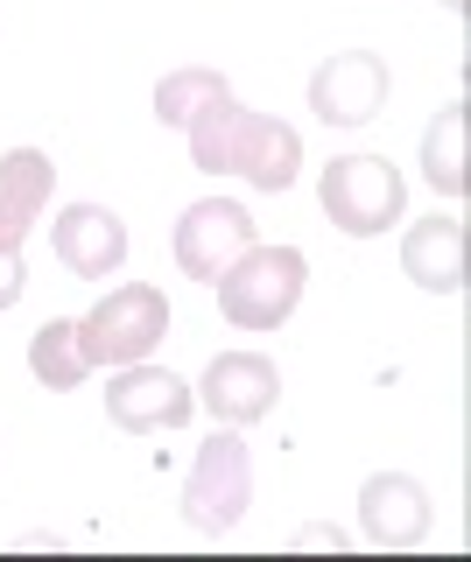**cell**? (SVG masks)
Wrapping results in <instances>:
<instances>
[{
	"mask_svg": "<svg viewBox=\"0 0 471 562\" xmlns=\"http://www.w3.org/2000/svg\"><path fill=\"white\" fill-rule=\"evenodd\" d=\"M247 506H254V450L239 429H218L183 479V527L190 535H225V527L247 520Z\"/></svg>",
	"mask_w": 471,
	"mask_h": 562,
	"instance_id": "277c9868",
	"label": "cell"
},
{
	"mask_svg": "<svg viewBox=\"0 0 471 562\" xmlns=\"http://www.w3.org/2000/svg\"><path fill=\"white\" fill-rule=\"evenodd\" d=\"M169 338V295L155 281H120L78 316V345L92 366H134Z\"/></svg>",
	"mask_w": 471,
	"mask_h": 562,
	"instance_id": "7a4b0ae2",
	"label": "cell"
},
{
	"mask_svg": "<svg viewBox=\"0 0 471 562\" xmlns=\"http://www.w3.org/2000/svg\"><path fill=\"white\" fill-rule=\"evenodd\" d=\"M247 246H254V218H247V204H233V198H204L177 218V268L190 281H204V289H212Z\"/></svg>",
	"mask_w": 471,
	"mask_h": 562,
	"instance_id": "ba28073f",
	"label": "cell"
},
{
	"mask_svg": "<svg viewBox=\"0 0 471 562\" xmlns=\"http://www.w3.org/2000/svg\"><path fill=\"white\" fill-rule=\"evenodd\" d=\"M303 281H310V260L295 246H247V254L225 268L212 289H218V310L233 330H282L295 303H303Z\"/></svg>",
	"mask_w": 471,
	"mask_h": 562,
	"instance_id": "6da1fadb",
	"label": "cell"
},
{
	"mask_svg": "<svg viewBox=\"0 0 471 562\" xmlns=\"http://www.w3.org/2000/svg\"><path fill=\"white\" fill-rule=\"evenodd\" d=\"M429 527H436V506H429L423 479L373 471L359 485V541L366 549H415V541H429Z\"/></svg>",
	"mask_w": 471,
	"mask_h": 562,
	"instance_id": "52a82bcc",
	"label": "cell"
},
{
	"mask_svg": "<svg viewBox=\"0 0 471 562\" xmlns=\"http://www.w3.org/2000/svg\"><path fill=\"white\" fill-rule=\"evenodd\" d=\"M444 8H450V14H464V0H444Z\"/></svg>",
	"mask_w": 471,
	"mask_h": 562,
	"instance_id": "d6986e66",
	"label": "cell"
},
{
	"mask_svg": "<svg viewBox=\"0 0 471 562\" xmlns=\"http://www.w3.org/2000/svg\"><path fill=\"white\" fill-rule=\"evenodd\" d=\"M324 218L338 225L345 239H380L388 225H401V204H408V183L388 155H338L317 183Z\"/></svg>",
	"mask_w": 471,
	"mask_h": 562,
	"instance_id": "3957f363",
	"label": "cell"
},
{
	"mask_svg": "<svg viewBox=\"0 0 471 562\" xmlns=\"http://www.w3.org/2000/svg\"><path fill=\"white\" fill-rule=\"evenodd\" d=\"M29 295V268H22V246H0V316Z\"/></svg>",
	"mask_w": 471,
	"mask_h": 562,
	"instance_id": "ac0fdd59",
	"label": "cell"
},
{
	"mask_svg": "<svg viewBox=\"0 0 471 562\" xmlns=\"http://www.w3.org/2000/svg\"><path fill=\"white\" fill-rule=\"evenodd\" d=\"M49 246L78 281H106L127 260V218L106 204H64L57 225H49Z\"/></svg>",
	"mask_w": 471,
	"mask_h": 562,
	"instance_id": "8fae6325",
	"label": "cell"
},
{
	"mask_svg": "<svg viewBox=\"0 0 471 562\" xmlns=\"http://www.w3.org/2000/svg\"><path fill=\"white\" fill-rule=\"evenodd\" d=\"M49 190H57V162L43 148H8L0 155V246H22L43 225Z\"/></svg>",
	"mask_w": 471,
	"mask_h": 562,
	"instance_id": "4fadbf2b",
	"label": "cell"
},
{
	"mask_svg": "<svg viewBox=\"0 0 471 562\" xmlns=\"http://www.w3.org/2000/svg\"><path fill=\"white\" fill-rule=\"evenodd\" d=\"M233 120H239V99H233V85L204 105V113H190V162H198L204 176H225V140H233Z\"/></svg>",
	"mask_w": 471,
	"mask_h": 562,
	"instance_id": "e0dca14e",
	"label": "cell"
},
{
	"mask_svg": "<svg viewBox=\"0 0 471 562\" xmlns=\"http://www.w3.org/2000/svg\"><path fill=\"white\" fill-rule=\"evenodd\" d=\"M29 373H36L49 394H71V386L92 373V359H85V345H78V316H49L36 338H29Z\"/></svg>",
	"mask_w": 471,
	"mask_h": 562,
	"instance_id": "9a60e30c",
	"label": "cell"
},
{
	"mask_svg": "<svg viewBox=\"0 0 471 562\" xmlns=\"http://www.w3.org/2000/svg\"><path fill=\"white\" fill-rule=\"evenodd\" d=\"M388 92H394L388 57H373V49H345V57L317 64V78H310V113H317L324 127H366V120H380Z\"/></svg>",
	"mask_w": 471,
	"mask_h": 562,
	"instance_id": "8992f818",
	"label": "cell"
},
{
	"mask_svg": "<svg viewBox=\"0 0 471 562\" xmlns=\"http://www.w3.org/2000/svg\"><path fill=\"white\" fill-rule=\"evenodd\" d=\"M274 401H282V373H274L268 351H218L204 366L198 408H212V422H225V429H247V422L274 415Z\"/></svg>",
	"mask_w": 471,
	"mask_h": 562,
	"instance_id": "9c48e42d",
	"label": "cell"
},
{
	"mask_svg": "<svg viewBox=\"0 0 471 562\" xmlns=\"http://www.w3.org/2000/svg\"><path fill=\"white\" fill-rule=\"evenodd\" d=\"M198 415V394L169 373V366H148V359H134V366H113V380H106V422L120 436H155V429H183V422Z\"/></svg>",
	"mask_w": 471,
	"mask_h": 562,
	"instance_id": "5b68a950",
	"label": "cell"
},
{
	"mask_svg": "<svg viewBox=\"0 0 471 562\" xmlns=\"http://www.w3.org/2000/svg\"><path fill=\"white\" fill-rule=\"evenodd\" d=\"M295 169H303V134L289 120H268V113H247L239 105L233 120V140H225V176H247L254 190H289Z\"/></svg>",
	"mask_w": 471,
	"mask_h": 562,
	"instance_id": "30bf717a",
	"label": "cell"
},
{
	"mask_svg": "<svg viewBox=\"0 0 471 562\" xmlns=\"http://www.w3.org/2000/svg\"><path fill=\"white\" fill-rule=\"evenodd\" d=\"M423 176H429L436 198H450V204L471 190V169H464V99H450L444 113L429 120V134H423Z\"/></svg>",
	"mask_w": 471,
	"mask_h": 562,
	"instance_id": "5bb4252c",
	"label": "cell"
},
{
	"mask_svg": "<svg viewBox=\"0 0 471 562\" xmlns=\"http://www.w3.org/2000/svg\"><path fill=\"white\" fill-rule=\"evenodd\" d=\"M401 274L429 295H458L464 289V218L458 211H436V218H415L408 239H401Z\"/></svg>",
	"mask_w": 471,
	"mask_h": 562,
	"instance_id": "7c38bea8",
	"label": "cell"
},
{
	"mask_svg": "<svg viewBox=\"0 0 471 562\" xmlns=\"http://www.w3.org/2000/svg\"><path fill=\"white\" fill-rule=\"evenodd\" d=\"M218 92H225V78H218V70H204V64L169 70V78L155 85V120H162V127H190V113H204Z\"/></svg>",
	"mask_w": 471,
	"mask_h": 562,
	"instance_id": "2e32d148",
	"label": "cell"
}]
</instances>
